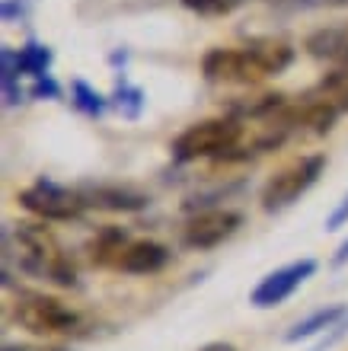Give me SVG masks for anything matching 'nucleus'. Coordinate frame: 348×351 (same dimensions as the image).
<instances>
[{"label":"nucleus","instance_id":"1","mask_svg":"<svg viewBox=\"0 0 348 351\" xmlns=\"http://www.w3.org/2000/svg\"><path fill=\"white\" fill-rule=\"evenodd\" d=\"M297 48L284 38H249L246 45H218L202 55V77L218 86H259L294 64Z\"/></svg>","mask_w":348,"mask_h":351},{"label":"nucleus","instance_id":"2","mask_svg":"<svg viewBox=\"0 0 348 351\" xmlns=\"http://www.w3.org/2000/svg\"><path fill=\"white\" fill-rule=\"evenodd\" d=\"M3 271H19L36 281H48L65 291L80 287V275L67 252L42 223H3Z\"/></svg>","mask_w":348,"mask_h":351},{"label":"nucleus","instance_id":"3","mask_svg":"<svg viewBox=\"0 0 348 351\" xmlns=\"http://www.w3.org/2000/svg\"><path fill=\"white\" fill-rule=\"evenodd\" d=\"M13 323L36 339H71V335H86V329H90L80 310H73L61 297L38 294V291H19L16 294Z\"/></svg>","mask_w":348,"mask_h":351},{"label":"nucleus","instance_id":"4","mask_svg":"<svg viewBox=\"0 0 348 351\" xmlns=\"http://www.w3.org/2000/svg\"><path fill=\"white\" fill-rule=\"evenodd\" d=\"M246 125L233 115H218V119H202L183 128L170 144L176 163H195V160H220L233 147L243 144Z\"/></svg>","mask_w":348,"mask_h":351},{"label":"nucleus","instance_id":"5","mask_svg":"<svg viewBox=\"0 0 348 351\" xmlns=\"http://www.w3.org/2000/svg\"><path fill=\"white\" fill-rule=\"evenodd\" d=\"M323 169H326V157H323V154H307V157H297L294 163L281 167L262 185V195H259L262 211L278 214V211H284V208H291L294 202H301L303 195L320 182Z\"/></svg>","mask_w":348,"mask_h":351},{"label":"nucleus","instance_id":"6","mask_svg":"<svg viewBox=\"0 0 348 351\" xmlns=\"http://www.w3.org/2000/svg\"><path fill=\"white\" fill-rule=\"evenodd\" d=\"M19 204L45 223H73L86 211L80 192L55 182V179H36L29 189L19 192Z\"/></svg>","mask_w":348,"mask_h":351},{"label":"nucleus","instance_id":"7","mask_svg":"<svg viewBox=\"0 0 348 351\" xmlns=\"http://www.w3.org/2000/svg\"><path fill=\"white\" fill-rule=\"evenodd\" d=\"M316 268L320 262L316 259H297V262H288V265L275 268V271H268L256 287H253V294H249V304L256 306V310H275L281 306L288 297L297 291L301 285H307L313 275H316Z\"/></svg>","mask_w":348,"mask_h":351},{"label":"nucleus","instance_id":"8","mask_svg":"<svg viewBox=\"0 0 348 351\" xmlns=\"http://www.w3.org/2000/svg\"><path fill=\"white\" fill-rule=\"evenodd\" d=\"M243 227V214L230 208H208V211L192 214L183 227V243L195 252L214 250L220 243H227L233 233Z\"/></svg>","mask_w":348,"mask_h":351},{"label":"nucleus","instance_id":"9","mask_svg":"<svg viewBox=\"0 0 348 351\" xmlns=\"http://www.w3.org/2000/svg\"><path fill=\"white\" fill-rule=\"evenodd\" d=\"M86 208H96V211H112V214H135L144 211L150 198L144 192H135L128 185H109V182H90L77 189Z\"/></svg>","mask_w":348,"mask_h":351},{"label":"nucleus","instance_id":"10","mask_svg":"<svg viewBox=\"0 0 348 351\" xmlns=\"http://www.w3.org/2000/svg\"><path fill=\"white\" fill-rule=\"evenodd\" d=\"M173 259V252L170 246L156 240H131L125 250H121L119 262H115V271L121 275H156V271H163Z\"/></svg>","mask_w":348,"mask_h":351},{"label":"nucleus","instance_id":"11","mask_svg":"<svg viewBox=\"0 0 348 351\" xmlns=\"http://www.w3.org/2000/svg\"><path fill=\"white\" fill-rule=\"evenodd\" d=\"M303 51L332 67H348V19L313 29L303 42Z\"/></svg>","mask_w":348,"mask_h":351},{"label":"nucleus","instance_id":"12","mask_svg":"<svg viewBox=\"0 0 348 351\" xmlns=\"http://www.w3.org/2000/svg\"><path fill=\"white\" fill-rule=\"evenodd\" d=\"M345 313H348V304L320 306V310H313L310 316L297 319V323H294L291 329L284 332V342H288V345H297V342H307V339H316V335H326Z\"/></svg>","mask_w":348,"mask_h":351},{"label":"nucleus","instance_id":"13","mask_svg":"<svg viewBox=\"0 0 348 351\" xmlns=\"http://www.w3.org/2000/svg\"><path fill=\"white\" fill-rule=\"evenodd\" d=\"M303 96L316 102H326L339 115H345L348 112V67H332L329 74H323Z\"/></svg>","mask_w":348,"mask_h":351},{"label":"nucleus","instance_id":"14","mask_svg":"<svg viewBox=\"0 0 348 351\" xmlns=\"http://www.w3.org/2000/svg\"><path fill=\"white\" fill-rule=\"evenodd\" d=\"M128 233L121 230V227H106V230L96 233V240L90 243V252H93V262L96 265H109L115 268V262H119L121 250L128 246Z\"/></svg>","mask_w":348,"mask_h":351},{"label":"nucleus","instance_id":"15","mask_svg":"<svg viewBox=\"0 0 348 351\" xmlns=\"http://www.w3.org/2000/svg\"><path fill=\"white\" fill-rule=\"evenodd\" d=\"M19 58V71L23 74H32L36 80L48 77V64H51V51L45 45H38V42H26V45L16 51Z\"/></svg>","mask_w":348,"mask_h":351},{"label":"nucleus","instance_id":"16","mask_svg":"<svg viewBox=\"0 0 348 351\" xmlns=\"http://www.w3.org/2000/svg\"><path fill=\"white\" fill-rule=\"evenodd\" d=\"M71 96H73V106L83 112V115H90V119H100L102 112L109 109V99L102 96V93H96L90 84H83V80H77V84L71 86Z\"/></svg>","mask_w":348,"mask_h":351},{"label":"nucleus","instance_id":"17","mask_svg":"<svg viewBox=\"0 0 348 351\" xmlns=\"http://www.w3.org/2000/svg\"><path fill=\"white\" fill-rule=\"evenodd\" d=\"M179 3L195 16H227V13L243 7L246 0H179Z\"/></svg>","mask_w":348,"mask_h":351},{"label":"nucleus","instance_id":"18","mask_svg":"<svg viewBox=\"0 0 348 351\" xmlns=\"http://www.w3.org/2000/svg\"><path fill=\"white\" fill-rule=\"evenodd\" d=\"M342 339H348V313H345V316H342L339 323L332 326L329 332L323 335V339H320V342H316V345H313V348H310V351H329V348H336V345H339V342H342Z\"/></svg>","mask_w":348,"mask_h":351},{"label":"nucleus","instance_id":"19","mask_svg":"<svg viewBox=\"0 0 348 351\" xmlns=\"http://www.w3.org/2000/svg\"><path fill=\"white\" fill-rule=\"evenodd\" d=\"M345 223H348V195L332 208L329 217H326V230H339V227H345Z\"/></svg>","mask_w":348,"mask_h":351},{"label":"nucleus","instance_id":"20","mask_svg":"<svg viewBox=\"0 0 348 351\" xmlns=\"http://www.w3.org/2000/svg\"><path fill=\"white\" fill-rule=\"evenodd\" d=\"M32 96H48V99H58V96H61V90H58V84L51 80V77H42V80H36V86H32Z\"/></svg>","mask_w":348,"mask_h":351},{"label":"nucleus","instance_id":"21","mask_svg":"<svg viewBox=\"0 0 348 351\" xmlns=\"http://www.w3.org/2000/svg\"><path fill=\"white\" fill-rule=\"evenodd\" d=\"M332 268H342V265H348V237L339 243V250H336V256H332V262H329Z\"/></svg>","mask_w":348,"mask_h":351},{"label":"nucleus","instance_id":"22","mask_svg":"<svg viewBox=\"0 0 348 351\" xmlns=\"http://www.w3.org/2000/svg\"><path fill=\"white\" fill-rule=\"evenodd\" d=\"M3 351H67V348H36V345H3Z\"/></svg>","mask_w":348,"mask_h":351},{"label":"nucleus","instance_id":"23","mask_svg":"<svg viewBox=\"0 0 348 351\" xmlns=\"http://www.w3.org/2000/svg\"><path fill=\"white\" fill-rule=\"evenodd\" d=\"M198 351H237L230 342H211V345H205V348H198Z\"/></svg>","mask_w":348,"mask_h":351}]
</instances>
